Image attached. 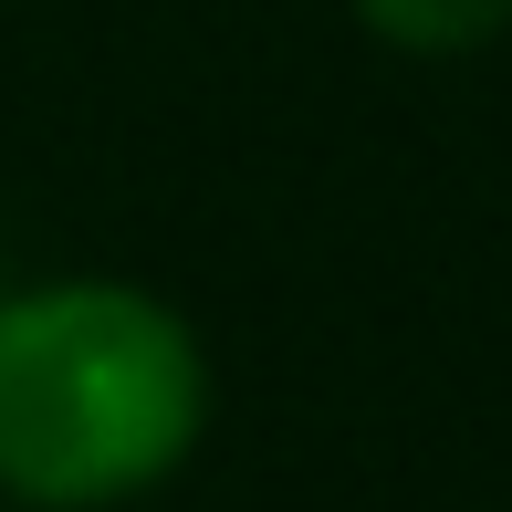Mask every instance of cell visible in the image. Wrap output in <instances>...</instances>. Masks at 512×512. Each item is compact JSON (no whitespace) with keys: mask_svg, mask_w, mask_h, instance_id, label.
<instances>
[{"mask_svg":"<svg viewBox=\"0 0 512 512\" xmlns=\"http://www.w3.org/2000/svg\"><path fill=\"white\" fill-rule=\"evenodd\" d=\"M0 512H11V502H0Z\"/></svg>","mask_w":512,"mask_h":512,"instance_id":"cell-3","label":"cell"},{"mask_svg":"<svg viewBox=\"0 0 512 512\" xmlns=\"http://www.w3.org/2000/svg\"><path fill=\"white\" fill-rule=\"evenodd\" d=\"M209 356L189 314L136 283L0 293V502L105 512L199 450Z\"/></svg>","mask_w":512,"mask_h":512,"instance_id":"cell-1","label":"cell"},{"mask_svg":"<svg viewBox=\"0 0 512 512\" xmlns=\"http://www.w3.org/2000/svg\"><path fill=\"white\" fill-rule=\"evenodd\" d=\"M356 11L398 53H471V42L512 32V0H356Z\"/></svg>","mask_w":512,"mask_h":512,"instance_id":"cell-2","label":"cell"}]
</instances>
